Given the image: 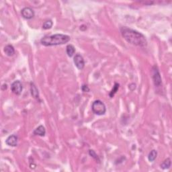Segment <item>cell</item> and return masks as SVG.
I'll use <instances>...</instances> for the list:
<instances>
[{
	"label": "cell",
	"instance_id": "6da1fadb",
	"mask_svg": "<svg viewBox=\"0 0 172 172\" xmlns=\"http://www.w3.org/2000/svg\"><path fill=\"white\" fill-rule=\"evenodd\" d=\"M120 31H121V34L124 39L130 44L142 47V48L145 47L147 45L146 38L140 32L127 27L121 28Z\"/></svg>",
	"mask_w": 172,
	"mask_h": 172
},
{
	"label": "cell",
	"instance_id": "7a4b0ae2",
	"mask_svg": "<svg viewBox=\"0 0 172 172\" xmlns=\"http://www.w3.org/2000/svg\"><path fill=\"white\" fill-rule=\"evenodd\" d=\"M70 40V37L66 34H56L51 36H46L41 38L40 43L46 46H57L64 44Z\"/></svg>",
	"mask_w": 172,
	"mask_h": 172
},
{
	"label": "cell",
	"instance_id": "3957f363",
	"mask_svg": "<svg viewBox=\"0 0 172 172\" xmlns=\"http://www.w3.org/2000/svg\"><path fill=\"white\" fill-rule=\"evenodd\" d=\"M91 110L95 114L102 116L105 114L106 112V108L105 104L101 100H96L91 105Z\"/></svg>",
	"mask_w": 172,
	"mask_h": 172
},
{
	"label": "cell",
	"instance_id": "277c9868",
	"mask_svg": "<svg viewBox=\"0 0 172 172\" xmlns=\"http://www.w3.org/2000/svg\"><path fill=\"white\" fill-rule=\"evenodd\" d=\"M151 73H152V78L155 87H161V85H162V81H161L160 72H159L158 67L156 65H154L152 67Z\"/></svg>",
	"mask_w": 172,
	"mask_h": 172
},
{
	"label": "cell",
	"instance_id": "5b68a950",
	"mask_svg": "<svg viewBox=\"0 0 172 172\" xmlns=\"http://www.w3.org/2000/svg\"><path fill=\"white\" fill-rule=\"evenodd\" d=\"M21 14L22 17L26 20L32 19V18H34V15H35L34 10L31 8L29 7H26L23 8L21 11Z\"/></svg>",
	"mask_w": 172,
	"mask_h": 172
},
{
	"label": "cell",
	"instance_id": "8992f818",
	"mask_svg": "<svg viewBox=\"0 0 172 172\" xmlns=\"http://www.w3.org/2000/svg\"><path fill=\"white\" fill-rule=\"evenodd\" d=\"M11 90L16 95H20L23 90V86L20 81H15L11 85Z\"/></svg>",
	"mask_w": 172,
	"mask_h": 172
},
{
	"label": "cell",
	"instance_id": "52a82bcc",
	"mask_svg": "<svg viewBox=\"0 0 172 172\" xmlns=\"http://www.w3.org/2000/svg\"><path fill=\"white\" fill-rule=\"evenodd\" d=\"M73 61H74V63L75 66L77 67V69H83L84 68L85 66V61L84 59H83V57L80 55L79 54H77L74 57V59H73Z\"/></svg>",
	"mask_w": 172,
	"mask_h": 172
},
{
	"label": "cell",
	"instance_id": "ba28073f",
	"mask_svg": "<svg viewBox=\"0 0 172 172\" xmlns=\"http://www.w3.org/2000/svg\"><path fill=\"white\" fill-rule=\"evenodd\" d=\"M18 137L15 134L10 135L5 140V143L11 147H16L18 145Z\"/></svg>",
	"mask_w": 172,
	"mask_h": 172
},
{
	"label": "cell",
	"instance_id": "9c48e42d",
	"mask_svg": "<svg viewBox=\"0 0 172 172\" xmlns=\"http://www.w3.org/2000/svg\"><path fill=\"white\" fill-rule=\"evenodd\" d=\"M45 134H46V130H45V128L42 125H40L39 126H38L33 131V134L36 135V136L44 137Z\"/></svg>",
	"mask_w": 172,
	"mask_h": 172
},
{
	"label": "cell",
	"instance_id": "30bf717a",
	"mask_svg": "<svg viewBox=\"0 0 172 172\" xmlns=\"http://www.w3.org/2000/svg\"><path fill=\"white\" fill-rule=\"evenodd\" d=\"M30 91H31V95L32 97L36 98V99H38L39 98V92L37 87H36V85H34V83H30Z\"/></svg>",
	"mask_w": 172,
	"mask_h": 172
},
{
	"label": "cell",
	"instance_id": "8fae6325",
	"mask_svg": "<svg viewBox=\"0 0 172 172\" xmlns=\"http://www.w3.org/2000/svg\"><path fill=\"white\" fill-rule=\"evenodd\" d=\"M4 52L8 56L12 57L15 54V50H14V46L11 44H8L4 47Z\"/></svg>",
	"mask_w": 172,
	"mask_h": 172
},
{
	"label": "cell",
	"instance_id": "7c38bea8",
	"mask_svg": "<svg viewBox=\"0 0 172 172\" xmlns=\"http://www.w3.org/2000/svg\"><path fill=\"white\" fill-rule=\"evenodd\" d=\"M66 52L67 54L69 57H73V55L75 54V48L73 45L72 44H68L66 47Z\"/></svg>",
	"mask_w": 172,
	"mask_h": 172
},
{
	"label": "cell",
	"instance_id": "4fadbf2b",
	"mask_svg": "<svg viewBox=\"0 0 172 172\" xmlns=\"http://www.w3.org/2000/svg\"><path fill=\"white\" fill-rule=\"evenodd\" d=\"M171 159L169 158H167L162 163H161L160 167L161 168L163 169H169V167H171Z\"/></svg>",
	"mask_w": 172,
	"mask_h": 172
},
{
	"label": "cell",
	"instance_id": "5bb4252c",
	"mask_svg": "<svg viewBox=\"0 0 172 172\" xmlns=\"http://www.w3.org/2000/svg\"><path fill=\"white\" fill-rule=\"evenodd\" d=\"M157 156V152L155 150H152L150 153H149L148 155V159L150 162H153L155 160Z\"/></svg>",
	"mask_w": 172,
	"mask_h": 172
},
{
	"label": "cell",
	"instance_id": "9a60e30c",
	"mask_svg": "<svg viewBox=\"0 0 172 172\" xmlns=\"http://www.w3.org/2000/svg\"><path fill=\"white\" fill-rule=\"evenodd\" d=\"M119 86H120V85L118 84V83H114V85L113 88H112V89L111 90V91L110 92L109 96H110V98H113L114 97V94H115L116 93V92H117L118 89H119Z\"/></svg>",
	"mask_w": 172,
	"mask_h": 172
},
{
	"label": "cell",
	"instance_id": "2e32d148",
	"mask_svg": "<svg viewBox=\"0 0 172 172\" xmlns=\"http://www.w3.org/2000/svg\"><path fill=\"white\" fill-rule=\"evenodd\" d=\"M53 22L52 20H47V21L44 22V23L42 25V28L44 30H48V29H50V28H52L53 26Z\"/></svg>",
	"mask_w": 172,
	"mask_h": 172
},
{
	"label": "cell",
	"instance_id": "e0dca14e",
	"mask_svg": "<svg viewBox=\"0 0 172 172\" xmlns=\"http://www.w3.org/2000/svg\"><path fill=\"white\" fill-rule=\"evenodd\" d=\"M89 154L90 156H91V157H93L94 159H95L96 161H98V162L100 161V159L99 157H98V156L97 155V154H96L95 151H94V150H89Z\"/></svg>",
	"mask_w": 172,
	"mask_h": 172
},
{
	"label": "cell",
	"instance_id": "ac0fdd59",
	"mask_svg": "<svg viewBox=\"0 0 172 172\" xmlns=\"http://www.w3.org/2000/svg\"><path fill=\"white\" fill-rule=\"evenodd\" d=\"M81 90H82L83 92H89L90 89H89V87H88L87 85L84 84V85H83L82 86H81Z\"/></svg>",
	"mask_w": 172,
	"mask_h": 172
}]
</instances>
